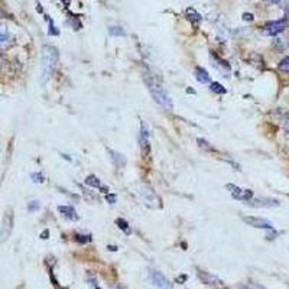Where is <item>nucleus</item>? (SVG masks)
Segmentation results:
<instances>
[{"label":"nucleus","mask_w":289,"mask_h":289,"mask_svg":"<svg viewBox=\"0 0 289 289\" xmlns=\"http://www.w3.org/2000/svg\"><path fill=\"white\" fill-rule=\"evenodd\" d=\"M145 84H146V87H148V90H149V93H151V96H152V99L155 100L157 105H159L162 108H165L168 111L174 108L171 97L168 96L162 82L155 76L145 74Z\"/></svg>","instance_id":"1"},{"label":"nucleus","mask_w":289,"mask_h":289,"mask_svg":"<svg viewBox=\"0 0 289 289\" xmlns=\"http://www.w3.org/2000/svg\"><path fill=\"white\" fill-rule=\"evenodd\" d=\"M58 62V51L53 47H44L42 51V82L51 77L53 68Z\"/></svg>","instance_id":"2"},{"label":"nucleus","mask_w":289,"mask_h":289,"mask_svg":"<svg viewBox=\"0 0 289 289\" xmlns=\"http://www.w3.org/2000/svg\"><path fill=\"white\" fill-rule=\"evenodd\" d=\"M136 192L139 194L140 200L149 206V207H160V198L155 194V191L145 184H139L136 188Z\"/></svg>","instance_id":"3"},{"label":"nucleus","mask_w":289,"mask_h":289,"mask_svg":"<svg viewBox=\"0 0 289 289\" xmlns=\"http://www.w3.org/2000/svg\"><path fill=\"white\" fill-rule=\"evenodd\" d=\"M226 189L230 192V195L235 198V200H238V201H243V203H247L253 198V191L252 189H243L240 186H237L235 184H227L226 185Z\"/></svg>","instance_id":"4"},{"label":"nucleus","mask_w":289,"mask_h":289,"mask_svg":"<svg viewBox=\"0 0 289 289\" xmlns=\"http://www.w3.org/2000/svg\"><path fill=\"white\" fill-rule=\"evenodd\" d=\"M288 26V21L287 19H281V21H273L269 22L262 27V33L266 36H276L281 32H284Z\"/></svg>","instance_id":"5"},{"label":"nucleus","mask_w":289,"mask_h":289,"mask_svg":"<svg viewBox=\"0 0 289 289\" xmlns=\"http://www.w3.org/2000/svg\"><path fill=\"white\" fill-rule=\"evenodd\" d=\"M149 278H151V282L158 289H174L169 279L157 269H152V267L149 269Z\"/></svg>","instance_id":"6"},{"label":"nucleus","mask_w":289,"mask_h":289,"mask_svg":"<svg viewBox=\"0 0 289 289\" xmlns=\"http://www.w3.org/2000/svg\"><path fill=\"white\" fill-rule=\"evenodd\" d=\"M139 145H140V151L142 155L145 158L149 157L151 154V143H149V129L148 126L142 122L140 123V131H139Z\"/></svg>","instance_id":"7"},{"label":"nucleus","mask_w":289,"mask_h":289,"mask_svg":"<svg viewBox=\"0 0 289 289\" xmlns=\"http://www.w3.org/2000/svg\"><path fill=\"white\" fill-rule=\"evenodd\" d=\"M243 221L250 226V227H255V229H264V230H272L273 229V223L266 220V218H262V217H253V215H249V217H243Z\"/></svg>","instance_id":"8"},{"label":"nucleus","mask_w":289,"mask_h":289,"mask_svg":"<svg viewBox=\"0 0 289 289\" xmlns=\"http://www.w3.org/2000/svg\"><path fill=\"white\" fill-rule=\"evenodd\" d=\"M197 275H198V278L203 281V284H206V285H210V287H212V288H223V287H224L223 281H221L218 276L211 275L210 272L198 270V272H197Z\"/></svg>","instance_id":"9"},{"label":"nucleus","mask_w":289,"mask_h":289,"mask_svg":"<svg viewBox=\"0 0 289 289\" xmlns=\"http://www.w3.org/2000/svg\"><path fill=\"white\" fill-rule=\"evenodd\" d=\"M247 206H252V207H258V209H270V207H278L279 206V201L278 200H273V198H252L250 201L244 203Z\"/></svg>","instance_id":"10"},{"label":"nucleus","mask_w":289,"mask_h":289,"mask_svg":"<svg viewBox=\"0 0 289 289\" xmlns=\"http://www.w3.org/2000/svg\"><path fill=\"white\" fill-rule=\"evenodd\" d=\"M13 45V36L4 25H0V51H4Z\"/></svg>","instance_id":"11"},{"label":"nucleus","mask_w":289,"mask_h":289,"mask_svg":"<svg viewBox=\"0 0 289 289\" xmlns=\"http://www.w3.org/2000/svg\"><path fill=\"white\" fill-rule=\"evenodd\" d=\"M210 59L211 62H212V65H214L221 74H226V77H229V74H230V65H229L224 59H221L220 56H217L214 53H210Z\"/></svg>","instance_id":"12"},{"label":"nucleus","mask_w":289,"mask_h":289,"mask_svg":"<svg viewBox=\"0 0 289 289\" xmlns=\"http://www.w3.org/2000/svg\"><path fill=\"white\" fill-rule=\"evenodd\" d=\"M107 152H108L110 159H111V162L116 168H123L126 165V158L123 157V154H120L117 151H111V149H108Z\"/></svg>","instance_id":"13"},{"label":"nucleus","mask_w":289,"mask_h":289,"mask_svg":"<svg viewBox=\"0 0 289 289\" xmlns=\"http://www.w3.org/2000/svg\"><path fill=\"white\" fill-rule=\"evenodd\" d=\"M58 211L68 220H73V221L79 220V214H77V211H76V209L73 206H59Z\"/></svg>","instance_id":"14"},{"label":"nucleus","mask_w":289,"mask_h":289,"mask_svg":"<svg viewBox=\"0 0 289 289\" xmlns=\"http://www.w3.org/2000/svg\"><path fill=\"white\" fill-rule=\"evenodd\" d=\"M194 76H195V79H197L198 82H201V84H210L211 82L210 74H209L204 68H201V67H195Z\"/></svg>","instance_id":"15"},{"label":"nucleus","mask_w":289,"mask_h":289,"mask_svg":"<svg viewBox=\"0 0 289 289\" xmlns=\"http://www.w3.org/2000/svg\"><path fill=\"white\" fill-rule=\"evenodd\" d=\"M185 13L188 16V21H191L194 26H198V24L201 22V15L197 10H194V9H186Z\"/></svg>","instance_id":"16"},{"label":"nucleus","mask_w":289,"mask_h":289,"mask_svg":"<svg viewBox=\"0 0 289 289\" xmlns=\"http://www.w3.org/2000/svg\"><path fill=\"white\" fill-rule=\"evenodd\" d=\"M85 184L88 185V186H91V188H100L102 186V181L96 175H88L87 180H85Z\"/></svg>","instance_id":"17"},{"label":"nucleus","mask_w":289,"mask_h":289,"mask_svg":"<svg viewBox=\"0 0 289 289\" xmlns=\"http://www.w3.org/2000/svg\"><path fill=\"white\" fill-rule=\"evenodd\" d=\"M116 224H117V227H119L120 230H123L126 235H131V226H129V223H128L125 218H117V220H116Z\"/></svg>","instance_id":"18"},{"label":"nucleus","mask_w":289,"mask_h":289,"mask_svg":"<svg viewBox=\"0 0 289 289\" xmlns=\"http://www.w3.org/2000/svg\"><path fill=\"white\" fill-rule=\"evenodd\" d=\"M273 47H275L276 50H279V51H285V50L288 48V42H287V39H284V38H275V39H273Z\"/></svg>","instance_id":"19"},{"label":"nucleus","mask_w":289,"mask_h":289,"mask_svg":"<svg viewBox=\"0 0 289 289\" xmlns=\"http://www.w3.org/2000/svg\"><path fill=\"white\" fill-rule=\"evenodd\" d=\"M210 90L215 94H226V88L220 82H215V81L210 82Z\"/></svg>","instance_id":"20"},{"label":"nucleus","mask_w":289,"mask_h":289,"mask_svg":"<svg viewBox=\"0 0 289 289\" xmlns=\"http://www.w3.org/2000/svg\"><path fill=\"white\" fill-rule=\"evenodd\" d=\"M108 32L113 36H125L126 35V32L123 30V27L120 26H110L108 27Z\"/></svg>","instance_id":"21"},{"label":"nucleus","mask_w":289,"mask_h":289,"mask_svg":"<svg viewBox=\"0 0 289 289\" xmlns=\"http://www.w3.org/2000/svg\"><path fill=\"white\" fill-rule=\"evenodd\" d=\"M278 68L281 70V71H285V73H289V55L288 56H285L281 62H279V65H278Z\"/></svg>","instance_id":"22"},{"label":"nucleus","mask_w":289,"mask_h":289,"mask_svg":"<svg viewBox=\"0 0 289 289\" xmlns=\"http://www.w3.org/2000/svg\"><path fill=\"white\" fill-rule=\"evenodd\" d=\"M237 289H264L258 284H243L240 287H237Z\"/></svg>","instance_id":"23"},{"label":"nucleus","mask_w":289,"mask_h":289,"mask_svg":"<svg viewBox=\"0 0 289 289\" xmlns=\"http://www.w3.org/2000/svg\"><path fill=\"white\" fill-rule=\"evenodd\" d=\"M197 143H198V146H200L201 149H204V151H211V146L209 145V142H207V140H204V139H198V140H197Z\"/></svg>","instance_id":"24"},{"label":"nucleus","mask_w":289,"mask_h":289,"mask_svg":"<svg viewBox=\"0 0 289 289\" xmlns=\"http://www.w3.org/2000/svg\"><path fill=\"white\" fill-rule=\"evenodd\" d=\"M76 240L77 241H79V243H88V241H91V236L90 235H77L76 236Z\"/></svg>","instance_id":"25"},{"label":"nucleus","mask_w":289,"mask_h":289,"mask_svg":"<svg viewBox=\"0 0 289 289\" xmlns=\"http://www.w3.org/2000/svg\"><path fill=\"white\" fill-rule=\"evenodd\" d=\"M116 200H117V197H116L114 194H105V201H107V203L114 204V203H116Z\"/></svg>","instance_id":"26"},{"label":"nucleus","mask_w":289,"mask_h":289,"mask_svg":"<svg viewBox=\"0 0 289 289\" xmlns=\"http://www.w3.org/2000/svg\"><path fill=\"white\" fill-rule=\"evenodd\" d=\"M33 183H44V177L41 174H32Z\"/></svg>","instance_id":"27"},{"label":"nucleus","mask_w":289,"mask_h":289,"mask_svg":"<svg viewBox=\"0 0 289 289\" xmlns=\"http://www.w3.org/2000/svg\"><path fill=\"white\" fill-rule=\"evenodd\" d=\"M39 209V201H30V204H29V210L33 211V210H38Z\"/></svg>","instance_id":"28"},{"label":"nucleus","mask_w":289,"mask_h":289,"mask_svg":"<svg viewBox=\"0 0 289 289\" xmlns=\"http://www.w3.org/2000/svg\"><path fill=\"white\" fill-rule=\"evenodd\" d=\"M243 21L252 22V21H253V15H252V13H244V15H243Z\"/></svg>","instance_id":"29"},{"label":"nucleus","mask_w":289,"mask_h":289,"mask_svg":"<svg viewBox=\"0 0 289 289\" xmlns=\"http://www.w3.org/2000/svg\"><path fill=\"white\" fill-rule=\"evenodd\" d=\"M285 18H287V21L289 22V4L287 6V9H285Z\"/></svg>","instance_id":"30"},{"label":"nucleus","mask_w":289,"mask_h":289,"mask_svg":"<svg viewBox=\"0 0 289 289\" xmlns=\"http://www.w3.org/2000/svg\"><path fill=\"white\" fill-rule=\"evenodd\" d=\"M285 131H287L289 133V119L287 120V123H285Z\"/></svg>","instance_id":"31"},{"label":"nucleus","mask_w":289,"mask_h":289,"mask_svg":"<svg viewBox=\"0 0 289 289\" xmlns=\"http://www.w3.org/2000/svg\"><path fill=\"white\" fill-rule=\"evenodd\" d=\"M185 279H186V276H185V275H183V276H180V279H178V281H180V282H184Z\"/></svg>","instance_id":"32"},{"label":"nucleus","mask_w":289,"mask_h":289,"mask_svg":"<svg viewBox=\"0 0 289 289\" xmlns=\"http://www.w3.org/2000/svg\"><path fill=\"white\" fill-rule=\"evenodd\" d=\"M186 93H191V94H194V93H195V91H194V90H192V88H186Z\"/></svg>","instance_id":"33"},{"label":"nucleus","mask_w":289,"mask_h":289,"mask_svg":"<svg viewBox=\"0 0 289 289\" xmlns=\"http://www.w3.org/2000/svg\"><path fill=\"white\" fill-rule=\"evenodd\" d=\"M267 1H270V3H279L281 0H267Z\"/></svg>","instance_id":"34"},{"label":"nucleus","mask_w":289,"mask_h":289,"mask_svg":"<svg viewBox=\"0 0 289 289\" xmlns=\"http://www.w3.org/2000/svg\"><path fill=\"white\" fill-rule=\"evenodd\" d=\"M116 289H125V288H122V287H116Z\"/></svg>","instance_id":"35"},{"label":"nucleus","mask_w":289,"mask_h":289,"mask_svg":"<svg viewBox=\"0 0 289 289\" xmlns=\"http://www.w3.org/2000/svg\"><path fill=\"white\" fill-rule=\"evenodd\" d=\"M0 65H1V58H0Z\"/></svg>","instance_id":"36"}]
</instances>
